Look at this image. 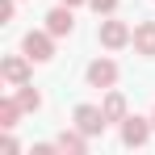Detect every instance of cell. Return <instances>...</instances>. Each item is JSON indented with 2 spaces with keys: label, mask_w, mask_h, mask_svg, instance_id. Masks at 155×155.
I'll list each match as a JSON object with an SVG mask.
<instances>
[{
  "label": "cell",
  "mask_w": 155,
  "mask_h": 155,
  "mask_svg": "<svg viewBox=\"0 0 155 155\" xmlns=\"http://www.w3.org/2000/svg\"><path fill=\"white\" fill-rule=\"evenodd\" d=\"M21 51H25L34 63H51L54 59V34L51 29H29L25 38H21Z\"/></svg>",
  "instance_id": "cell-3"
},
{
  "label": "cell",
  "mask_w": 155,
  "mask_h": 155,
  "mask_svg": "<svg viewBox=\"0 0 155 155\" xmlns=\"http://www.w3.org/2000/svg\"><path fill=\"white\" fill-rule=\"evenodd\" d=\"M101 109H105V117H109V122H117V126H122V122L130 117V105H126V97H122L117 88H105V101H101Z\"/></svg>",
  "instance_id": "cell-9"
},
{
  "label": "cell",
  "mask_w": 155,
  "mask_h": 155,
  "mask_svg": "<svg viewBox=\"0 0 155 155\" xmlns=\"http://www.w3.org/2000/svg\"><path fill=\"white\" fill-rule=\"evenodd\" d=\"M117 76H122V67H117L109 54L92 59V63L84 67V80H88V88H113V84H117Z\"/></svg>",
  "instance_id": "cell-2"
},
{
  "label": "cell",
  "mask_w": 155,
  "mask_h": 155,
  "mask_svg": "<svg viewBox=\"0 0 155 155\" xmlns=\"http://www.w3.org/2000/svg\"><path fill=\"white\" fill-rule=\"evenodd\" d=\"M88 138H92V134H84V130H80V126H67V130H63V134H59V138H54V143H59V151H71V155H84V151H88Z\"/></svg>",
  "instance_id": "cell-10"
},
{
  "label": "cell",
  "mask_w": 155,
  "mask_h": 155,
  "mask_svg": "<svg viewBox=\"0 0 155 155\" xmlns=\"http://www.w3.org/2000/svg\"><path fill=\"white\" fill-rule=\"evenodd\" d=\"M29 63H34V59H29L25 51H21V54H4V59H0V80H4L8 88L29 84Z\"/></svg>",
  "instance_id": "cell-5"
},
{
  "label": "cell",
  "mask_w": 155,
  "mask_h": 155,
  "mask_svg": "<svg viewBox=\"0 0 155 155\" xmlns=\"http://www.w3.org/2000/svg\"><path fill=\"white\" fill-rule=\"evenodd\" d=\"M130 46H134V54H143V59H155V21H138Z\"/></svg>",
  "instance_id": "cell-8"
},
{
  "label": "cell",
  "mask_w": 155,
  "mask_h": 155,
  "mask_svg": "<svg viewBox=\"0 0 155 155\" xmlns=\"http://www.w3.org/2000/svg\"><path fill=\"white\" fill-rule=\"evenodd\" d=\"M46 29H51L54 38H71V29H76V13H71V4H59L46 13Z\"/></svg>",
  "instance_id": "cell-7"
},
{
  "label": "cell",
  "mask_w": 155,
  "mask_h": 155,
  "mask_svg": "<svg viewBox=\"0 0 155 155\" xmlns=\"http://www.w3.org/2000/svg\"><path fill=\"white\" fill-rule=\"evenodd\" d=\"M59 4H71V8H80V4H88V0H59Z\"/></svg>",
  "instance_id": "cell-15"
},
{
  "label": "cell",
  "mask_w": 155,
  "mask_h": 155,
  "mask_svg": "<svg viewBox=\"0 0 155 155\" xmlns=\"http://www.w3.org/2000/svg\"><path fill=\"white\" fill-rule=\"evenodd\" d=\"M71 122H76L84 134H92V138L105 134V126H109V117H105L101 105H76V109H71Z\"/></svg>",
  "instance_id": "cell-6"
},
{
  "label": "cell",
  "mask_w": 155,
  "mask_h": 155,
  "mask_svg": "<svg viewBox=\"0 0 155 155\" xmlns=\"http://www.w3.org/2000/svg\"><path fill=\"white\" fill-rule=\"evenodd\" d=\"M130 38H134V29L126 21H117V17H105L101 25H97V42H101L105 51H122V46H130Z\"/></svg>",
  "instance_id": "cell-1"
},
{
  "label": "cell",
  "mask_w": 155,
  "mask_h": 155,
  "mask_svg": "<svg viewBox=\"0 0 155 155\" xmlns=\"http://www.w3.org/2000/svg\"><path fill=\"white\" fill-rule=\"evenodd\" d=\"M21 113H25V109H21V101H17V97H4V101H0V126H4V130H13Z\"/></svg>",
  "instance_id": "cell-11"
},
{
  "label": "cell",
  "mask_w": 155,
  "mask_h": 155,
  "mask_svg": "<svg viewBox=\"0 0 155 155\" xmlns=\"http://www.w3.org/2000/svg\"><path fill=\"white\" fill-rule=\"evenodd\" d=\"M17 17V0H0V25H13Z\"/></svg>",
  "instance_id": "cell-14"
},
{
  "label": "cell",
  "mask_w": 155,
  "mask_h": 155,
  "mask_svg": "<svg viewBox=\"0 0 155 155\" xmlns=\"http://www.w3.org/2000/svg\"><path fill=\"white\" fill-rule=\"evenodd\" d=\"M151 122H155V109H151Z\"/></svg>",
  "instance_id": "cell-16"
},
{
  "label": "cell",
  "mask_w": 155,
  "mask_h": 155,
  "mask_svg": "<svg viewBox=\"0 0 155 155\" xmlns=\"http://www.w3.org/2000/svg\"><path fill=\"white\" fill-rule=\"evenodd\" d=\"M151 130H155V122L151 117H138V113H130L126 122H122V147H147L151 143Z\"/></svg>",
  "instance_id": "cell-4"
},
{
  "label": "cell",
  "mask_w": 155,
  "mask_h": 155,
  "mask_svg": "<svg viewBox=\"0 0 155 155\" xmlns=\"http://www.w3.org/2000/svg\"><path fill=\"white\" fill-rule=\"evenodd\" d=\"M117 4H122V0H88V8H92L97 17H113V13H117Z\"/></svg>",
  "instance_id": "cell-13"
},
{
  "label": "cell",
  "mask_w": 155,
  "mask_h": 155,
  "mask_svg": "<svg viewBox=\"0 0 155 155\" xmlns=\"http://www.w3.org/2000/svg\"><path fill=\"white\" fill-rule=\"evenodd\" d=\"M17 101H21L25 113H38V109H42V92H38L34 84H17Z\"/></svg>",
  "instance_id": "cell-12"
}]
</instances>
